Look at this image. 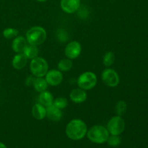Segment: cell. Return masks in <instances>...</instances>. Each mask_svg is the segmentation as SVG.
Wrapping results in <instances>:
<instances>
[{
    "mask_svg": "<svg viewBox=\"0 0 148 148\" xmlns=\"http://www.w3.org/2000/svg\"><path fill=\"white\" fill-rule=\"evenodd\" d=\"M87 125L80 119H73L68 123L66 127V134L72 140H82L87 134Z\"/></svg>",
    "mask_w": 148,
    "mask_h": 148,
    "instance_id": "1",
    "label": "cell"
},
{
    "mask_svg": "<svg viewBox=\"0 0 148 148\" xmlns=\"http://www.w3.org/2000/svg\"><path fill=\"white\" fill-rule=\"evenodd\" d=\"M88 139L97 144H102L108 140L109 132L106 127L101 125H95L87 132Z\"/></svg>",
    "mask_w": 148,
    "mask_h": 148,
    "instance_id": "2",
    "label": "cell"
},
{
    "mask_svg": "<svg viewBox=\"0 0 148 148\" xmlns=\"http://www.w3.org/2000/svg\"><path fill=\"white\" fill-rule=\"evenodd\" d=\"M46 31L40 26L31 27L26 33V40L29 44L38 46L46 40Z\"/></svg>",
    "mask_w": 148,
    "mask_h": 148,
    "instance_id": "3",
    "label": "cell"
},
{
    "mask_svg": "<svg viewBox=\"0 0 148 148\" xmlns=\"http://www.w3.org/2000/svg\"><path fill=\"white\" fill-rule=\"evenodd\" d=\"M30 69L32 74L36 77H43L47 73L49 65L43 58L37 56L32 59L30 64Z\"/></svg>",
    "mask_w": 148,
    "mask_h": 148,
    "instance_id": "4",
    "label": "cell"
},
{
    "mask_svg": "<svg viewBox=\"0 0 148 148\" xmlns=\"http://www.w3.org/2000/svg\"><path fill=\"white\" fill-rule=\"evenodd\" d=\"M97 77L92 72H85L81 74L77 78V85L84 90H91L96 85Z\"/></svg>",
    "mask_w": 148,
    "mask_h": 148,
    "instance_id": "5",
    "label": "cell"
},
{
    "mask_svg": "<svg viewBox=\"0 0 148 148\" xmlns=\"http://www.w3.org/2000/svg\"><path fill=\"white\" fill-rule=\"evenodd\" d=\"M107 130L112 135H119L125 130V121L119 116L112 117L108 121Z\"/></svg>",
    "mask_w": 148,
    "mask_h": 148,
    "instance_id": "6",
    "label": "cell"
},
{
    "mask_svg": "<svg viewBox=\"0 0 148 148\" xmlns=\"http://www.w3.org/2000/svg\"><path fill=\"white\" fill-rule=\"evenodd\" d=\"M102 80L107 86L114 88L119 83V77L117 72L112 69H106L102 72Z\"/></svg>",
    "mask_w": 148,
    "mask_h": 148,
    "instance_id": "7",
    "label": "cell"
},
{
    "mask_svg": "<svg viewBox=\"0 0 148 148\" xmlns=\"http://www.w3.org/2000/svg\"><path fill=\"white\" fill-rule=\"evenodd\" d=\"M82 47L79 42L71 41L65 47V55L69 59H77L80 55Z\"/></svg>",
    "mask_w": 148,
    "mask_h": 148,
    "instance_id": "8",
    "label": "cell"
},
{
    "mask_svg": "<svg viewBox=\"0 0 148 148\" xmlns=\"http://www.w3.org/2000/svg\"><path fill=\"white\" fill-rule=\"evenodd\" d=\"M46 76V80L49 85L51 86H57L62 83L63 80V75L59 70L56 69H51L48 71Z\"/></svg>",
    "mask_w": 148,
    "mask_h": 148,
    "instance_id": "9",
    "label": "cell"
},
{
    "mask_svg": "<svg viewBox=\"0 0 148 148\" xmlns=\"http://www.w3.org/2000/svg\"><path fill=\"white\" fill-rule=\"evenodd\" d=\"M60 6L64 12L72 14L80 7V0H61Z\"/></svg>",
    "mask_w": 148,
    "mask_h": 148,
    "instance_id": "10",
    "label": "cell"
},
{
    "mask_svg": "<svg viewBox=\"0 0 148 148\" xmlns=\"http://www.w3.org/2000/svg\"><path fill=\"white\" fill-rule=\"evenodd\" d=\"M71 101L75 103H83L87 99V93L84 90L81 88H76L71 91L69 94Z\"/></svg>",
    "mask_w": 148,
    "mask_h": 148,
    "instance_id": "11",
    "label": "cell"
},
{
    "mask_svg": "<svg viewBox=\"0 0 148 148\" xmlns=\"http://www.w3.org/2000/svg\"><path fill=\"white\" fill-rule=\"evenodd\" d=\"M46 116L53 121H59L62 117L61 109L55 106L53 104L46 107Z\"/></svg>",
    "mask_w": 148,
    "mask_h": 148,
    "instance_id": "12",
    "label": "cell"
},
{
    "mask_svg": "<svg viewBox=\"0 0 148 148\" xmlns=\"http://www.w3.org/2000/svg\"><path fill=\"white\" fill-rule=\"evenodd\" d=\"M27 40L23 36H19V37L14 38V40L12 42V47L13 51L16 53H23L25 49L27 46Z\"/></svg>",
    "mask_w": 148,
    "mask_h": 148,
    "instance_id": "13",
    "label": "cell"
},
{
    "mask_svg": "<svg viewBox=\"0 0 148 148\" xmlns=\"http://www.w3.org/2000/svg\"><path fill=\"white\" fill-rule=\"evenodd\" d=\"M27 58L23 53H19L15 55L12 59V66L16 69H22L26 66Z\"/></svg>",
    "mask_w": 148,
    "mask_h": 148,
    "instance_id": "14",
    "label": "cell"
},
{
    "mask_svg": "<svg viewBox=\"0 0 148 148\" xmlns=\"http://www.w3.org/2000/svg\"><path fill=\"white\" fill-rule=\"evenodd\" d=\"M32 114L36 119H43L46 116V108L40 103H36L32 108Z\"/></svg>",
    "mask_w": 148,
    "mask_h": 148,
    "instance_id": "15",
    "label": "cell"
},
{
    "mask_svg": "<svg viewBox=\"0 0 148 148\" xmlns=\"http://www.w3.org/2000/svg\"><path fill=\"white\" fill-rule=\"evenodd\" d=\"M39 103L43 105V106L46 107L52 105L53 103V97L51 92H48V91H43V92H40V95H39Z\"/></svg>",
    "mask_w": 148,
    "mask_h": 148,
    "instance_id": "16",
    "label": "cell"
},
{
    "mask_svg": "<svg viewBox=\"0 0 148 148\" xmlns=\"http://www.w3.org/2000/svg\"><path fill=\"white\" fill-rule=\"evenodd\" d=\"M49 84L46 82V79L43 77H36L35 79L33 86L36 91L39 92H42L43 91H46L48 88Z\"/></svg>",
    "mask_w": 148,
    "mask_h": 148,
    "instance_id": "17",
    "label": "cell"
},
{
    "mask_svg": "<svg viewBox=\"0 0 148 148\" xmlns=\"http://www.w3.org/2000/svg\"><path fill=\"white\" fill-rule=\"evenodd\" d=\"M23 53L25 55L27 59H33L34 58L37 57L38 55V49L37 46L29 44L26 46V48L25 49Z\"/></svg>",
    "mask_w": 148,
    "mask_h": 148,
    "instance_id": "18",
    "label": "cell"
},
{
    "mask_svg": "<svg viewBox=\"0 0 148 148\" xmlns=\"http://www.w3.org/2000/svg\"><path fill=\"white\" fill-rule=\"evenodd\" d=\"M73 64L69 59H64L58 63V68L61 72H68L72 68Z\"/></svg>",
    "mask_w": 148,
    "mask_h": 148,
    "instance_id": "19",
    "label": "cell"
},
{
    "mask_svg": "<svg viewBox=\"0 0 148 148\" xmlns=\"http://www.w3.org/2000/svg\"><path fill=\"white\" fill-rule=\"evenodd\" d=\"M56 37L57 40L61 43H65L69 38V36L67 32L62 28H59L56 32Z\"/></svg>",
    "mask_w": 148,
    "mask_h": 148,
    "instance_id": "20",
    "label": "cell"
},
{
    "mask_svg": "<svg viewBox=\"0 0 148 148\" xmlns=\"http://www.w3.org/2000/svg\"><path fill=\"white\" fill-rule=\"evenodd\" d=\"M115 61V56L114 53L111 51H108L105 53L103 57V63L106 66H110L114 64Z\"/></svg>",
    "mask_w": 148,
    "mask_h": 148,
    "instance_id": "21",
    "label": "cell"
},
{
    "mask_svg": "<svg viewBox=\"0 0 148 148\" xmlns=\"http://www.w3.org/2000/svg\"><path fill=\"white\" fill-rule=\"evenodd\" d=\"M127 105L125 101H119L117 102L116 105V113L117 116H121L124 115L125 114V112L127 111Z\"/></svg>",
    "mask_w": 148,
    "mask_h": 148,
    "instance_id": "22",
    "label": "cell"
},
{
    "mask_svg": "<svg viewBox=\"0 0 148 148\" xmlns=\"http://www.w3.org/2000/svg\"><path fill=\"white\" fill-rule=\"evenodd\" d=\"M19 34V31L14 28H8L4 29L3 31V36L7 39H12L17 37Z\"/></svg>",
    "mask_w": 148,
    "mask_h": 148,
    "instance_id": "23",
    "label": "cell"
},
{
    "mask_svg": "<svg viewBox=\"0 0 148 148\" xmlns=\"http://www.w3.org/2000/svg\"><path fill=\"white\" fill-rule=\"evenodd\" d=\"M53 104L55 106L57 107L58 108L62 110L66 108V106H68V101L65 98L59 97V98H57L56 99H55L54 101H53Z\"/></svg>",
    "mask_w": 148,
    "mask_h": 148,
    "instance_id": "24",
    "label": "cell"
},
{
    "mask_svg": "<svg viewBox=\"0 0 148 148\" xmlns=\"http://www.w3.org/2000/svg\"><path fill=\"white\" fill-rule=\"evenodd\" d=\"M107 142L111 147H117L121 144V139L119 135H111V137H108Z\"/></svg>",
    "mask_w": 148,
    "mask_h": 148,
    "instance_id": "25",
    "label": "cell"
},
{
    "mask_svg": "<svg viewBox=\"0 0 148 148\" xmlns=\"http://www.w3.org/2000/svg\"><path fill=\"white\" fill-rule=\"evenodd\" d=\"M77 12L78 17L81 19H83V20L88 18L90 14L89 9L87 7H85V6L79 7V9L77 10Z\"/></svg>",
    "mask_w": 148,
    "mask_h": 148,
    "instance_id": "26",
    "label": "cell"
},
{
    "mask_svg": "<svg viewBox=\"0 0 148 148\" xmlns=\"http://www.w3.org/2000/svg\"><path fill=\"white\" fill-rule=\"evenodd\" d=\"M36 78L33 77V76H29L26 78L25 79V85L27 86H30V85H33L34 83V81Z\"/></svg>",
    "mask_w": 148,
    "mask_h": 148,
    "instance_id": "27",
    "label": "cell"
},
{
    "mask_svg": "<svg viewBox=\"0 0 148 148\" xmlns=\"http://www.w3.org/2000/svg\"><path fill=\"white\" fill-rule=\"evenodd\" d=\"M0 148H7L5 146V145L3 144L2 143H0Z\"/></svg>",
    "mask_w": 148,
    "mask_h": 148,
    "instance_id": "28",
    "label": "cell"
},
{
    "mask_svg": "<svg viewBox=\"0 0 148 148\" xmlns=\"http://www.w3.org/2000/svg\"><path fill=\"white\" fill-rule=\"evenodd\" d=\"M38 1H39V2H44V1H47V0H37Z\"/></svg>",
    "mask_w": 148,
    "mask_h": 148,
    "instance_id": "29",
    "label": "cell"
}]
</instances>
